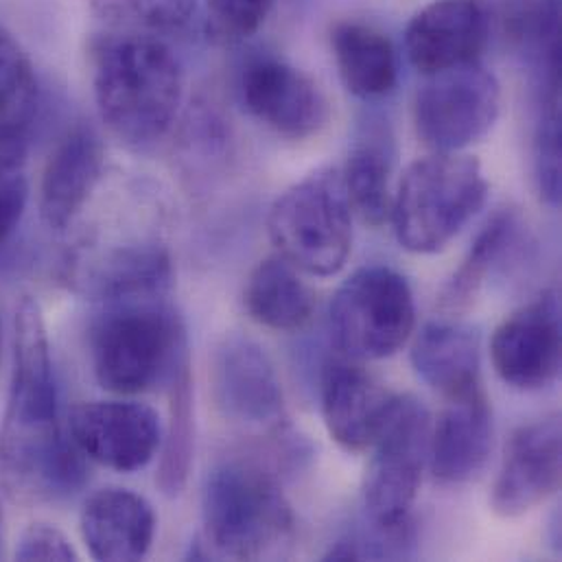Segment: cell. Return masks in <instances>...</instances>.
<instances>
[{
  "label": "cell",
  "instance_id": "cell-1",
  "mask_svg": "<svg viewBox=\"0 0 562 562\" xmlns=\"http://www.w3.org/2000/svg\"><path fill=\"white\" fill-rule=\"evenodd\" d=\"M83 453L59 423V398L42 308L24 297L15 311L13 372L0 427V480L22 506L55 504L86 484Z\"/></svg>",
  "mask_w": 562,
  "mask_h": 562
},
{
  "label": "cell",
  "instance_id": "cell-2",
  "mask_svg": "<svg viewBox=\"0 0 562 562\" xmlns=\"http://www.w3.org/2000/svg\"><path fill=\"white\" fill-rule=\"evenodd\" d=\"M184 72L154 35H123L97 53L94 99L110 132L134 149L158 145L178 119Z\"/></svg>",
  "mask_w": 562,
  "mask_h": 562
},
{
  "label": "cell",
  "instance_id": "cell-3",
  "mask_svg": "<svg viewBox=\"0 0 562 562\" xmlns=\"http://www.w3.org/2000/svg\"><path fill=\"white\" fill-rule=\"evenodd\" d=\"M92 370L114 394H140L167 383L189 357L187 326L176 308L156 297L110 302L90 335Z\"/></svg>",
  "mask_w": 562,
  "mask_h": 562
},
{
  "label": "cell",
  "instance_id": "cell-4",
  "mask_svg": "<svg viewBox=\"0 0 562 562\" xmlns=\"http://www.w3.org/2000/svg\"><path fill=\"white\" fill-rule=\"evenodd\" d=\"M488 180L482 165L458 154L416 160L392 195L390 220L401 248L414 255L445 250L484 209Z\"/></svg>",
  "mask_w": 562,
  "mask_h": 562
},
{
  "label": "cell",
  "instance_id": "cell-5",
  "mask_svg": "<svg viewBox=\"0 0 562 562\" xmlns=\"http://www.w3.org/2000/svg\"><path fill=\"white\" fill-rule=\"evenodd\" d=\"M202 508L206 541L220 557L263 559L293 532V513L279 482L250 460L220 462L206 477Z\"/></svg>",
  "mask_w": 562,
  "mask_h": 562
},
{
  "label": "cell",
  "instance_id": "cell-6",
  "mask_svg": "<svg viewBox=\"0 0 562 562\" xmlns=\"http://www.w3.org/2000/svg\"><path fill=\"white\" fill-rule=\"evenodd\" d=\"M272 244L297 272L328 279L352 250V209L337 171H317L289 187L268 217Z\"/></svg>",
  "mask_w": 562,
  "mask_h": 562
},
{
  "label": "cell",
  "instance_id": "cell-7",
  "mask_svg": "<svg viewBox=\"0 0 562 562\" xmlns=\"http://www.w3.org/2000/svg\"><path fill=\"white\" fill-rule=\"evenodd\" d=\"M330 337L352 361L392 357L414 333L416 304L407 279L392 268L357 270L335 291L328 311Z\"/></svg>",
  "mask_w": 562,
  "mask_h": 562
},
{
  "label": "cell",
  "instance_id": "cell-8",
  "mask_svg": "<svg viewBox=\"0 0 562 562\" xmlns=\"http://www.w3.org/2000/svg\"><path fill=\"white\" fill-rule=\"evenodd\" d=\"M431 416L414 396H396L379 436L363 480V506L372 526L401 528L420 491L429 462Z\"/></svg>",
  "mask_w": 562,
  "mask_h": 562
},
{
  "label": "cell",
  "instance_id": "cell-9",
  "mask_svg": "<svg viewBox=\"0 0 562 562\" xmlns=\"http://www.w3.org/2000/svg\"><path fill=\"white\" fill-rule=\"evenodd\" d=\"M414 103L418 138L434 154H458L495 127L502 112V86L477 61L427 75Z\"/></svg>",
  "mask_w": 562,
  "mask_h": 562
},
{
  "label": "cell",
  "instance_id": "cell-10",
  "mask_svg": "<svg viewBox=\"0 0 562 562\" xmlns=\"http://www.w3.org/2000/svg\"><path fill=\"white\" fill-rule=\"evenodd\" d=\"M211 383L220 412L250 431H282L284 396L268 350L244 335H228L213 355Z\"/></svg>",
  "mask_w": 562,
  "mask_h": 562
},
{
  "label": "cell",
  "instance_id": "cell-11",
  "mask_svg": "<svg viewBox=\"0 0 562 562\" xmlns=\"http://www.w3.org/2000/svg\"><path fill=\"white\" fill-rule=\"evenodd\" d=\"M70 438L77 449L119 473L145 469L162 445L156 409L134 401H92L72 409Z\"/></svg>",
  "mask_w": 562,
  "mask_h": 562
},
{
  "label": "cell",
  "instance_id": "cell-12",
  "mask_svg": "<svg viewBox=\"0 0 562 562\" xmlns=\"http://www.w3.org/2000/svg\"><path fill=\"white\" fill-rule=\"evenodd\" d=\"M561 304L548 291L506 317L493 339L491 359L504 383L543 390L561 374Z\"/></svg>",
  "mask_w": 562,
  "mask_h": 562
},
{
  "label": "cell",
  "instance_id": "cell-13",
  "mask_svg": "<svg viewBox=\"0 0 562 562\" xmlns=\"http://www.w3.org/2000/svg\"><path fill=\"white\" fill-rule=\"evenodd\" d=\"M561 434L559 414L515 431L491 495L495 515L517 519L557 495L561 488Z\"/></svg>",
  "mask_w": 562,
  "mask_h": 562
},
{
  "label": "cell",
  "instance_id": "cell-14",
  "mask_svg": "<svg viewBox=\"0 0 562 562\" xmlns=\"http://www.w3.org/2000/svg\"><path fill=\"white\" fill-rule=\"evenodd\" d=\"M244 103L252 116L291 140L319 134L330 116L322 88L281 59H257L241 75Z\"/></svg>",
  "mask_w": 562,
  "mask_h": 562
},
{
  "label": "cell",
  "instance_id": "cell-15",
  "mask_svg": "<svg viewBox=\"0 0 562 562\" xmlns=\"http://www.w3.org/2000/svg\"><path fill=\"white\" fill-rule=\"evenodd\" d=\"M488 35L491 18L482 0H434L409 20L405 50L418 72L434 75L477 61Z\"/></svg>",
  "mask_w": 562,
  "mask_h": 562
},
{
  "label": "cell",
  "instance_id": "cell-16",
  "mask_svg": "<svg viewBox=\"0 0 562 562\" xmlns=\"http://www.w3.org/2000/svg\"><path fill=\"white\" fill-rule=\"evenodd\" d=\"M319 392L326 431L350 453L372 447L396 401V394L352 359L326 363Z\"/></svg>",
  "mask_w": 562,
  "mask_h": 562
},
{
  "label": "cell",
  "instance_id": "cell-17",
  "mask_svg": "<svg viewBox=\"0 0 562 562\" xmlns=\"http://www.w3.org/2000/svg\"><path fill=\"white\" fill-rule=\"evenodd\" d=\"M493 412L484 390L447 398L436 427H431L429 467L447 486H460L482 473L493 451Z\"/></svg>",
  "mask_w": 562,
  "mask_h": 562
},
{
  "label": "cell",
  "instance_id": "cell-18",
  "mask_svg": "<svg viewBox=\"0 0 562 562\" xmlns=\"http://www.w3.org/2000/svg\"><path fill=\"white\" fill-rule=\"evenodd\" d=\"M81 537L97 561H140L156 537V513L127 488H101L81 510Z\"/></svg>",
  "mask_w": 562,
  "mask_h": 562
},
{
  "label": "cell",
  "instance_id": "cell-19",
  "mask_svg": "<svg viewBox=\"0 0 562 562\" xmlns=\"http://www.w3.org/2000/svg\"><path fill=\"white\" fill-rule=\"evenodd\" d=\"M103 165V143L88 125L75 127L57 145L46 162L40 187V213L48 228L64 231L72 224L94 193Z\"/></svg>",
  "mask_w": 562,
  "mask_h": 562
},
{
  "label": "cell",
  "instance_id": "cell-20",
  "mask_svg": "<svg viewBox=\"0 0 562 562\" xmlns=\"http://www.w3.org/2000/svg\"><path fill=\"white\" fill-rule=\"evenodd\" d=\"M171 257L165 246L134 241L77 263L72 282L97 300L123 302L162 295L171 284Z\"/></svg>",
  "mask_w": 562,
  "mask_h": 562
},
{
  "label": "cell",
  "instance_id": "cell-21",
  "mask_svg": "<svg viewBox=\"0 0 562 562\" xmlns=\"http://www.w3.org/2000/svg\"><path fill=\"white\" fill-rule=\"evenodd\" d=\"M416 374L445 398L482 387L480 333L460 322H429L412 344Z\"/></svg>",
  "mask_w": 562,
  "mask_h": 562
},
{
  "label": "cell",
  "instance_id": "cell-22",
  "mask_svg": "<svg viewBox=\"0 0 562 562\" xmlns=\"http://www.w3.org/2000/svg\"><path fill=\"white\" fill-rule=\"evenodd\" d=\"M335 66L346 90L359 99H376L394 90L398 59L392 40L379 29L346 20L330 33Z\"/></svg>",
  "mask_w": 562,
  "mask_h": 562
},
{
  "label": "cell",
  "instance_id": "cell-23",
  "mask_svg": "<svg viewBox=\"0 0 562 562\" xmlns=\"http://www.w3.org/2000/svg\"><path fill=\"white\" fill-rule=\"evenodd\" d=\"M246 308L261 326L291 333L311 322L315 295L300 272L279 255L261 261L250 274Z\"/></svg>",
  "mask_w": 562,
  "mask_h": 562
},
{
  "label": "cell",
  "instance_id": "cell-24",
  "mask_svg": "<svg viewBox=\"0 0 562 562\" xmlns=\"http://www.w3.org/2000/svg\"><path fill=\"white\" fill-rule=\"evenodd\" d=\"M519 246H524V224L519 217L508 211L495 215L473 244L453 279L445 284L440 306L451 313L469 308L488 277L504 268L506 261L517 255Z\"/></svg>",
  "mask_w": 562,
  "mask_h": 562
},
{
  "label": "cell",
  "instance_id": "cell-25",
  "mask_svg": "<svg viewBox=\"0 0 562 562\" xmlns=\"http://www.w3.org/2000/svg\"><path fill=\"white\" fill-rule=\"evenodd\" d=\"M167 383L169 423L162 438V458L156 482L167 497H176L187 486L195 451V401L189 357L173 368Z\"/></svg>",
  "mask_w": 562,
  "mask_h": 562
},
{
  "label": "cell",
  "instance_id": "cell-26",
  "mask_svg": "<svg viewBox=\"0 0 562 562\" xmlns=\"http://www.w3.org/2000/svg\"><path fill=\"white\" fill-rule=\"evenodd\" d=\"M392 156L387 143L368 134L361 138L346 162L341 182L352 213L368 226H383L392 209Z\"/></svg>",
  "mask_w": 562,
  "mask_h": 562
},
{
  "label": "cell",
  "instance_id": "cell-27",
  "mask_svg": "<svg viewBox=\"0 0 562 562\" xmlns=\"http://www.w3.org/2000/svg\"><path fill=\"white\" fill-rule=\"evenodd\" d=\"M37 108V79L18 40L0 26V132L29 130Z\"/></svg>",
  "mask_w": 562,
  "mask_h": 562
},
{
  "label": "cell",
  "instance_id": "cell-28",
  "mask_svg": "<svg viewBox=\"0 0 562 562\" xmlns=\"http://www.w3.org/2000/svg\"><path fill=\"white\" fill-rule=\"evenodd\" d=\"M539 121L532 143L535 178L550 206L561 202V112L559 92H541Z\"/></svg>",
  "mask_w": 562,
  "mask_h": 562
},
{
  "label": "cell",
  "instance_id": "cell-29",
  "mask_svg": "<svg viewBox=\"0 0 562 562\" xmlns=\"http://www.w3.org/2000/svg\"><path fill=\"white\" fill-rule=\"evenodd\" d=\"M108 13H114L149 35H169L184 31L198 13V0H97Z\"/></svg>",
  "mask_w": 562,
  "mask_h": 562
},
{
  "label": "cell",
  "instance_id": "cell-30",
  "mask_svg": "<svg viewBox=\"0 0 562 562\" xmlns=\"http://www.w3.org/2000/svg\"><path fill=\"white\" fill-rule=\"evenodd\" d=\"M274 0H206L209 29L222 42L255 35L266 22Z\"/></svg>",
  "mask_w": 562,
  "mask_h": 562
},
{
  "label": "cell",
  "instance_id": "cell-31",
  "mask_svg": "<svg viewBox=\"0 0 562 562\" xmlns=\"http://www.w3.org/2000/svg\"><path fill=\"white\" fill-rule=\"evenodd\" d=\"M29 200L24 165L0 162V248L15 233Z\"/></svg>",
  "mask_w": 562,
  "mask_h": 562
},
{
  "label": "cell",
  "instance_id": "cell-32",
  "mask_svg": "<svg viewBox=\"0 0 562 562\" xmlns=\"http://www.w3.org/2000/svg\"><path fill=\"white\" fill-rule=\"evenodd\" d=\"M15 561H77V552L57 528L35 524L20 537Z\"/></svg>",
  "mask_w": 562,
  "mask_h": 562
},
{
  "label": "cell",
  "instance_id": "cell-33",
  "mask_svg": "<svg viewBox=\"0 0 562 562\" xmlns=\"http://www.w3.org/2000/svg\"><path fill=\"white\" fill-rule=\"evenodd\" d=\"M0 363H2V319H0Z\"/></svg>",
  "mask_w": 562,
  "mask_h": 562
}]
</instances>
